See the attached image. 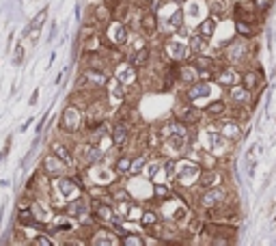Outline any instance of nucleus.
Here are the masks:
<instances>
[{
    "instance_id": "nucleus-37",
    "label": "nucleus",
    "mask_w": 276,
    "mask_h": 246,
    "mask_svg": "<svg viewBox=\"0 0 276 246\" xmlns=\"http://www.w3.org/2000/svg\"><path fill=\"white\" fill-rule=\"evenodd\" d=\"M121 244L123 246H143L145 240L138 233H126V235H121Z\"/></svg>"
},
{
    "instance_id": "nucleus-43",
    "label": "nucleus",
    "mask_w": 276,
    "mask_h": 246,
    "mask_svg": "<svg viewBox=\"0 0 276 246\" xmlns=\"http://www.w3.org/2000/svg\"><path fill=\"white\" fill-rule=\"evenodd\" d=\"M175 166H177V162H173V160H166V162H164L166 179H175Z\"/></svg>"
},
{
    "instance_id": "nucleus-44",
    "label": "nucleus",
    "mask_w": 276,
    "mask_h": 246,
    "mask_svg": "<svg viewBox=\"0 0 276 246\" xmlns=\"http://www.w3.org/2000/svg\"><path fill=\"white\" fill-rule=\"evenodd\" d=\"M162 169V164L160 162H147V177L149 179H155V173Z\"/></svg>"
},
{
    "instance_id": "nucleus-23",
    "label": "nucleus",
    "mask_w": 276,
    "mask_h": 246,
    "mask_svg": "<svg viewBox=\"0 0 276 246\" xmlns=\"http://www.w3.org/2000/svg\"><path fill=\"white\" fill-rule=\"evenodd\" d=\"M235 30H237L239 37H244V39H253L255 35L259 33V26L255 24L251 18H242V20L237 18V22H235Z\"/></svg>"
},
{
    "instance_id": "nucleus-4",
    "label": "nucleus",
    "mask_w": 276,
    "mask_h": 246,
    "mask_svg": "<svg viewBox=\"0 0 276 246\" xmlns=\"http://www.w3.org/2000/svg\"><path fill=\"white\" fill-rule=\"evenodd\" d=\"M181 37H186L184 26H181L179 30H177L175 37H169V39H166V44H164L166 56H169L170 61H175V63H177V61L188 59V56L192 54V52H190V45H188V39H181Z\"/></svg>"
},
{
    "instance_id": "nucleus-30",
    "label": "nucleus",
    "mask_w": 276,
    "mask_h": 246,
    "mask_svg": "<svg viewBox=\"0 0 276 246\" xmlns=\"http://www.w3.org/2000/svg\"><path fill=\"white\" fill-rule=\"evenodd\" d=\"M149 61H151V48H149V45H145V48L132 52V56H129V63L136 65V67H147Z\"/></svg>"
},
{
    "instance_id": "nucleus-33",
    "label": "nucleus",
    "mask_w": 276,
    "mask_h": 246,
    "mask_svg": "<svg viewBox=\"0 0 276 246\" xmlns=\"http://www.w3.org/2000/svg\"><path fill=\"white\" fill-rule=\"evenodd\" d=\"M158 223H160V214L155 212V209H145V212L140 214V224H143L145 229L155 227Z\"/></svg>"
},
{
    "instance_id": "nucleus-38",
    "label": "nucleus",
    "mask_w": 276,
    "mask_h": 246,
    "mask_svg": "<svg viewBox=\"0 0 276 246\" xmlns=\"http://www.w3.org/2000/svg\"><path fill=\"white\" fill-rule=\"evenodd\" d=\"M48 22V9H41V11L35 15L33 20H30V28H43V24Z\"/></svg>"
},
{
    "instance_id": "nucleus-47",
    "label": "nucleus",
    "mask_w": 276,
    "mask_h": 246,
    "mask_svg": "<svg viewBox=\"0 0 276 246\" xmlns=\"http://www.w3.org/2000/svg\"><path fill=\"white\" fill-rule=\"evenodd\" d=\"M272 227H276V216H274V221H272Z\"/></svg>"
},
{
    "instance_id": "nucleus-42",
    "label": "nucleus",
    "mask_w": 276,
    "mask_h": 246,
    "mask_svg": "<svg viewBox=\"0 0 276 246\" xmlns=\"http://www.w3.org/2000/svg\"><path fill=\"white\" fill-rule=\"evenodd\" d=\"M24 54H26L24 45L18 44V45H15V50H13V63H15V65H22V63H24Z\"/></svg>"
},
{
    "instance_id": "nucleus-8",
    "label": "nucleus",
    "mask_w": 276,
    "mask_h": 246,
    "mask_svg": "<svg viewBox=\"0 0 276 246\" xmlns=\"http://www.w3.org/2000/svg\"><path fill=\"white\" fill-rule=\"evenodd\" d=\"M69 171V164L63 162L56 154H45L43 162H41V173H45L48 177H61V175H67Z\"/></svg>"
},
{
    "instance_id": "nucleus-6",
    "label": "nucleus",
    "mask_w": 276,
    "mask_h": 246,
    "mask_svg": "<svg viewBox=\"0 0 276 246\" xmlns=\"http://www.w3.org/2000/svg\"><path fill=\"white\" fill-rule=\"evenodd\" d=\"M248 56H251V45H248V41L244 37H239L235 41H229V45L225 50L227 63H231V65H244V63L248 61Z\"/></svg>"
},
{
    "instance_id": "nucleus-39",
    "label": "nucleus",
    "mask_w": 276,
    "mask_h": 246,
    "mask_svg": "<svg viewBox=\"0 0 276 246\" xmlns=\"http://www.w3.org/2000/svg\"><path fill=\"white\" fill-rule=\"evenodd\" d=\"M145 166H147V158H145V156L134 158L132 160V166H129V175H138V173H143Z\"/></svg>"
},
{
    "instance_id": "nucleus-3",
    "label": "nucleus",
    "mask_w": 276,
    "mask_h": 246,
    "mask_svg": "<svg viewBox=\"0 0 276 246\" xmlns=\"http://www.w3.org/2000/svg\"><path fill=\"white\" fill-rule=\"evenodd\" d=\"M82 121H85V114H82V108L78 104H67L61 112V121H59V130L65 134H76L78 130L82 128Z\"/></svg>"
},
{
    "instance_id": "nucleus-16",
    "label": "nucleus",
    "mask_w": 276,
    "mask_h": 246,
    "mask_svg": "<svg viewBox=\"0 0 276 246\" xmlns=\"http://www.w3.org/2000/svg\"><path fill=\"white\" fill-rule=\"evenodd\" d=\"M216 78H218V82H220L222 87H227V89H231L235 85H242V71L237 69V65L222 67V69L216 74Z\"/></svg>"
},
{
    "instance_id": "nucleus-10",
    "label": "nucleus",
    "mask_w": 276,
    "mask_h": 246,
    "mask_svg": "<svg viewBox=\"0 0 276 246\" xmlns=\"http://www.w3.org/2000/svg\"><path fill=\"white\" fill-rule=\"evenodd\" d=\"M218 130L222 132V136L229 143H237L242 138V123L233 117H220L218 119Z\"/></svg>"
},
{
    "instance_id": "nucleus-25",
    "label": "nucleus",
    "mask_w": 276,
    "mask_h": 246,
    "mask_svg": "<svg viewBox=\"0 0 276 246\" xmlns=\"http://www.w3.org/2000/svg\"><path fill=\"white\" fill-rule=\"evenodd\" d=\"M188 45L192 54H207V48H210V39L203 37L201 33L188 35Z\"/></svg>"
},
{
    "instance_id": "nucleus-26",
    "label": "nucleus",
    "mask_w": 276,
    "mask_h": 246,
    "mask_svg": "<svg viewBox=\"0 0 276 246\" xmlns=\"http://www.w3.org/2000/svg\"><path fill=\"white\" fill-rule=\"evenodd\" d=\"M177 80L184 82V85L188 87V85H192V82L199 80V71H196V67L192 65V63L190 65H179L177 67Z\"/></svg>"
},
{
    "instance_id": "nucleus-24",
    "label": "nucleus",
    "mask_w": 276,
    "mask_h": 246,
    "mask_svg": "<svg viewBox=\"0 0 276 246\" xmlns=\"http://www.w3.org/2000/svg\"><path fill=\"white\" fill-rule=\"evenodd\" d=\"M50 151L59 156V158L63 160V162H67L69 166L74 164V149H71L67 143H63V140H54V143L50 145Z\"/></svg>"
},
{
    "instance_id": "nucleus-13",
    "label": "nucleus",
    "mask_w": 276,
    "mask_h": 246,
    "mask_svg": "<svg viewBox=\"0 0 276 246\" xmlns=\"http://www.w3.org/2000/svg\"><path fill=\"white\" fill-rule=\"evenodd\" d=\"M136 69L138 67L132 65V63H121V65L114 63V78L121 80V85L132 87V85H136V80H138V71Z\"/></svg>"
},
{
    "instance_id": "nucleus-12",
    "label": "nucleus",
    "mask_w": 276,
    "mask_h": 246,
    "mask_svg": "<svg viewBox=\"0 0 276 246\" xmlns=\"http://www.w3.org/2000/svg\"><path fill=\"white\" fill-rule=\"evenodd\" d=\"M138 28H140V35L143 37H153L158 33V15H155L153 9H145L138 18Z\"/></svg>"
},
{
    "instance_id": "nucleus-17",
    "label": "nucleus",
    "mask_w": 276,
    "mask_h": 246,
    "mask_svg": "<svg viewBox=\"0 0 276 246\" xmlns=\"http://www.w3.org/2000/svg\"><path fill=\"white\" fill-rule=\"evenodd\" d=\"M203 117H205V112L199 111L196 106H192V104H186V106L177 112V121H181L184 125H188V128H194L196 123H201Z\"/></svg>"
},
{
    "instance_id": "nucleus-18",
    "label": "nucleus",
    "mask_w": 276,
    "mask_h": 246,
    "mask_svg": "<svg viewBox=\"0 0 276 246\" xmlns=\"http://www.w3.org/2000/svg\"><path fill=\"white\" fill-rule=\"evenodd\" d=\"M192 65H194L196 71H199V80H210V78L213 76V61L207 54H194Z\"/></svg>"
},
{
    "instance_id": "nucleus-19",
    "label": "nucleus",
    "mask_w": 276,
    "mask_h": 246,
    "mask_svg": "<svg viewBox=\"0 0 276 246\" xmlns=\"http://www.w3.org/2000/svg\"><path fill=\"white\" fill-rule=\"evenodd\" d=\"M196 184L201 186V190H205V188H213V186H220L222 184V173L218 171L216 166H213V169H203Z\"/></svg>"
},
{
    "instance_id": "nucleus-31",
    "label": "nucleus",
    "mask_w": 276,
    "mask_h": 246,
    "mask_svg": "<svg viewBox=\"0 0 276 246\" xmlns=\"http://www.w3.org/2000/svg\"><path fill=\"white\" fill-rule=\"evenodd\" d=\"M30 209H33V216L37 218L39 223H43V224H45V223L50 221V209L41 205L39 199H33V203H30Z\"/></svg>"
},
{
    "instance_id": "nucleus-34",
    "label": "nucleus",
    "mask_w": 276,
    "mask_h": 246,
    "mask_svg": "<svg viewBox=\"0 0 276 246\" xmlns=\"http://www.w3.org/2000/svg\"><path fill=\"white\" fill-rule=\"evenodd\" d=\"M207 9L212 11V18H225L227 15V4H225V0H210L207 2Z\"/></svg>"
},
{
    "instance_id": "nucleus-14",
    "label": "nucleus",
    "mask_w": 276,
    "mask_h": 246,
    "mask_svg": "<svg viewBox=\"0 0 276 246\" xmlns=\"http://www.w3.org/2000/svg\"><path fill=\"white\" fill-rule=\"evenodd\" d=\"M212 95V85L207 80H196L192 82V85H188V89H186L184 97L188 104H194L196 99H203V97H210Z\"/></svg>"
},
{
    "instance_id": "nucleus-21",
    "label": "nucleus",
    "mask_w": 276,
    "mask_h": 246,
    "mask_svg": "<svg viewBox=\"0 0 276 246\" xmlns=\"http://www.w3.org/2000/svg\"><path fill=\"white\" fill-rule=\"evenodd\" d=\"M108 91V97H110V102L114 104H123V99H126V85H121V80H117V78H108L106 87H104Z\"/></svg>"
},
{
    "instance_id": "nucleus-41",
    "label": "nucleus",
    "mask_w": 276,
    "mask_h": 246,
    "mask_svg": "<svg viewBox=\"0 0 276 246\" xmlns=\"http://www.w3.org/2000/svg\"><path fill=\"white\" fill-rule=\"evenodd\" d=\"M253 2H255V9H257V13L263 15V13H268L270 9H272L274 0H253Z\"/></svg>"
},
{
    "instance_id": "nucleus-28",
    "label": "nucleus",
    "mask_w": 276,
    "mask_h": 246,
    "mask_svg": "<svg viewBox=\"0 0 276 246\" xmlns=\"http://www.w3.org/2000/svg\"><path fill=\"white\" fill-rule=\"evenodd\" d=\"M227 108H229V104L225 102V99H213V102H210L205 106V117H210V119H220L222 114H227Z\"/></svg>"
},
{
    "instance_id": "nucleus-27",
    "label": "nucleus",
    "mask_w": 276,
    "mask_h": 246,
    "mask_svg": "<svg viewBox=\"0 0 276 246\" xmlns=\"http://www.w3.org/2000/svg\"><path fill=\"white\" fill-rule=\"evenodd\" d=\"M261 74H259L257 69H246L242 71V85L248 89V91H259V87H261Z\"/></svg>"
},
{
    "instance_id": "nucleus-5",
    "label": "nucleus",
    "mask_w": 276,
    "mask_h": 246,
    "mask_svg": "<svg viewBox=\"0 0 276 246\" xmlns=\"http://www.w3.org/2000/svg\"><path fill=\"white\" fill-rule=\"evenodd\" d=\"M201 171H203V164H199V162L181 160V162H177V166H175V181L179 186L188 188L194 184V181H199Z\"/></svg>"
},
{
    "instance_id": "nucleus-20",
    "label": "nucleus",
    "mask_w": 276,
    "mask_h": 246,
    "mask_svg": "<svg viewBox=\"0 0 276 246\" xmlns=\"http://www.w3.org/2000/svg\"><path fill=\"white\" fill-rule=\"evenodd\" d=\"M88 242L95 244V246H102V244L112 246V244H121V238H117V233L110 231V229L100 227L97 231H93V235H91V240H88Z\"/></svg>"
},
{
    "instance_id": "nucleus-11",
    "label": "nucleus",
    "mask_w": 276,
    "mask_h": 246,
    "mask_svg": "<svg viewBox=\"0 0 276 246\" xmlns=\"http://www.w3.org/2000/svg\"><path fill=\"white\" fill-rule=\"evenodd\" d=\"M203 140H205V151H212V154H222V151H227L229 140L222 136L220 130H205V132H203Z\"/></svg>"
},
{
    "instance_id": "nucleus-29",
    "label": "nucleus",
    "mask_w": 276,
    "mask_h": 246,
    "mask_svg": "<svg viewBox=\"0 0 276 246\" xmlns=\"http://www.w3.org/2000/svg\"><path fill=\"white\" fill-rule=\"evenodd\" d=\"M93 20H95V24L100 26H106L108 22H112L114 20V11L110 4H100V7L93 11Z\"/></svg>"
},
{
    "instance_id": "nucleus-15",
    "label": "nucleus",
    "mask_w": 276,
    "mask_h": 246,
    "mask_svg": "<svg viewBox=\"0 0 276 246\" xmlns=\"http://www.w3.org/2000/svg\"><path fill=\"white\" fill-rule=\"evenodd\" d=\"M91 214H93V218H95L100 224H112L114 218H117L112 205H110V203H104V201H95V203H93Z\"/></svg>"
},
{
    "instance_id": "nucleus-40",
    "label": "nucleus",
    "mask_w": 276,
    "mask_h": 246,
    "mask_svg": "<svg viewBox=\"0 0 276 246\" xmlns=\"http://www.w3.org/2000/svg\"><path fill=\"white\" fill-rule=\"evenodd\" d=\"M30 244H33V246H52V244H54V240H52L48 233L39 231V233L35 235L33 240H30Z\"/></svg>"
},
{
    "instance_id": "nucleus-46",
    "label": "nucleus",
    "mask_w": 276,
    "mask_h": 246,
    "mask_svg": "<svg viewBox=\"0 0 276 246\" xmlns=\"http://www.w3.org/2000/svg\"><path fill=\"white\" fill-rule=\"evenodd\" d=\"M37 95H39V91H35L33 97H30V104H37Z\"/></svg>"
},
{
    "instance_id": "nucleus-36",
    "label": "nucleus",
    "mask_w": 276,
    "mask_h": 246,
    "mask_svg": "<svg viewBox=\"0 0 276 246\" xmlns=\"http://www.w3.org/2000/svg\"><path fill=\"white\" fill-rule=\"evenodd\" d=\"M153 197L155 201H166L169 197H173V190L166 184H153Z\"/></svg>"
},
{
    "instance_id": "nucleus-2",
    "label": "nucleus",
    "mask_w": 276,
    "mask_h": 246,
    "mask_svg": "<svg viewBox=\"0 0 276 246\" xmlns=\"http://www.w3.org/2000/svg\"><path fill=\"white\" fill-rule=\"evenodd\" d=\"M104 50L106 48H123L129 41V26L121 20H112L106 24V33H102Z\"/></svg>"
},
{
    "instance_id": "nucleus-32",
    "label": "nucleus",
    "mask_w": 276,
    "mask_h": 246,
    "mask_svg": "<svg viewBox=\"0 0 276 246\" xmlns=\"http://www.w3.org/2000/svg\"><path fill=\"white\" fill-rule=\"evenodd\" d=\"M216 26H218V22H216V18H205L203 22L199 24V28H196V33H201L203 37H207V39H212L213 37V33H216Z\"/></svg>"
},
{
    "instance_id": "nucleus-9",
    "label": "nucleus",
    "mask_w": 276,
    "mask_h": 246,
    "mask_svg": "<svg viewBox=\"0 0 276 246\" xmlns=\"http://www.w3.org/2000/svg\"><path fill=\"white\" fill-rule=\"evenodd\" d=\"M129 136H132V125H129L126 119H119L117 123L110 128V140H112V147L121 149L127 145Z\"/></svg>"
},
{
    "instance_id": "nucleus-22",
    "label": "nucleus",
    "mask_w": 276,
    "mask_h": 246,
    "mask_svg": "<svg viewBox=\"0 0 276 246\" xmlns=\"http://www.w3.org/2000/svg\"><path fill=\"white\" fill-rule=\"evenodd\" d=\"M229 97H231V102L237 104V106H248V104L253 102V91H248L244 85H235L229 91Z\"/></svg>"
},
{
    "instance_id": "nucleus-7",
    "label": "nucleus",
    "mask_w": 276,
    "mask_h": 246,
    "mask_svg": "<svg viewBox=\"0 0 276 246\" xmlns=\"http://www.w3.org/2000/svg\"><path fill=\"white\" fill-rule=\"evenodd\" d=\"M225 201H227V188L225 186H213V188H205V190L201 192V197H199V203H201V207H205V209H218L220 205H225Z\"/></svg>"
},
{
    "instance_id": "nucleus-1",
    "label": "nucleus",
    "mask_w": 276,
    "mask_h": 246,
    "mask_svg": "<svg viewBox=\"0 0 276 246\" xmlns=\"http://www.w3.org/2000/svg\"><path fill=\"white\" fill-rule=\"evenodd\" d=\"M50 192L54 195V201H59L61 199V205H63V203L71 201V199L80 197L82 186H80V181L78 179H74V177L61 175V177H54V184L50 186Z\"/></svg>"
},
{
    "instance_id": "nucleus-35",
    "label": "nucleus",
    "mask_w": 276,
    "mask_h": 246,
    "mask_svg": "<svg viewBox=\"0 0 276 246\" xmlns=\"http://www.w3.org/2000/svg\"><path fill=\"white\" fill-rule=\"evenodd\" d=\"M129 166H132V158L121 156V158L114 162V173L117 175H129Z\"/></svg>"
},
{
    "instance_id": "nucleus-45",
    "label": "nucleus",
    "mask_w": 276,
    "mask_h": 246,
    "mask_svg": "<svg viewBox=\"0 0 276 246\" xmlns=\"http://www.w3.org/2000/svg\"><path fill=\"white\" fill-rule=\"evenodd\" d=\"M9 149H11V138H7V143H4V149L0 151V162H2L4 158H7V154H9Z\"/></svg>"
}]
</instances>
